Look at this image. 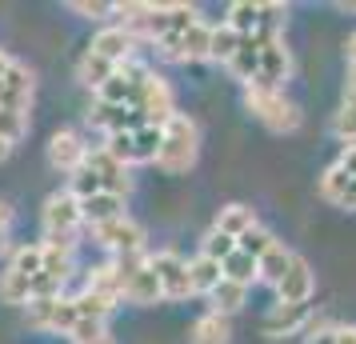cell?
I'll return each mask as SVG.
<instances>
[{"instance_id": "cell-1", "label": "cell", "mask_w": 356, "mask_h": 344, "mask_svg": "<svg viewBox=\"0 0 356 344\" xmlns=\"http://www.w3.org/2000/svg\"><path fill=\"white\" fill-rule=\"evenodd\" d=\"M228 28H236L248 40H273V36H284V24H289V4H252V0H236L228 4Z\"/></svg>"}, {"instance_id": "cell-2", "label": "cell", "mask_w": 356, "mask_h": 344, "mask_svg": "<svg viewBox=\"0 0 356 344\" xmlns=\"http://www.w3.org/2000/svg\"><path fill=\"white\" fill-rule=\"evenodd\" d=\"M244 108L257 116L268 132H296L300 129V108H296V100L284 88L252 84V88H244Z\"/></svg>"}, {"instance_id": "cell-3", "label": "cell", "mask_w": 356, "mask_h": 344, "mask_svg": "<svg viewBox=\"0 0 356 344\" xmlns=\"http://www.w3.org/2000/svg\"><path fill=\"white\" fill-rule=\"evenodd\" d=\"M196 156H200V129H196L193 116L177 113L168 124H164V145H161V168L164 172H188L196 164Z\"/></svg>"}, {"instance_id": "cell-4", "label": "cell", "mask_w": 356, "mask_h": 344, "mask_svg": "<svg viewBox=\"0 0 356 344\" xmlns=\"http://www.w3.org/2000/svg\"><path fill=\"white\" fill-rule=\"evenodd\" d=\"M212 28L216 24L196 20L193 28H184L177 36H164L152 49L161 52L164 60H172V65H200V60H212Z\"/></svg>"}, {"instance_id": "cell-5", "label": "cell", "mask_w": 356, "mask_h": 344, "mask_svg": "<svg viewBox=\"0 0 356 344\" xmlns=\"http://www.w3.org/2000/svg\"><path fill=\"white\" fill-rule=\"evenodd\" d=\"M116 268H120V280H124L120 300H129V304H156V300H164V288L156 280V272H152L148 256H116Z\"/></svg>"}, {"instance_id": "cell-6", "label": "cell", "mask_w": 356, "mask_h": 344, "mask_svg": "<svg viewBox=\"0 0 356 344\" xmlns=\"http://www.w3.org/2000/svg\"><path fill=\"white\" fill-rule=\"evenodd\" d=\"M92 240L100 248H108L113 256H145V229L129 213L108 220V224H97L92 229Z\"/></svg>"}, {"instance_id": "cell-7", "label": "cell", "mask_w": 356, "mask_h": 344, "mask_svg": "<svg viewBox=\"0 0 356 344\" xmlns=\"http://www.w3.org/2000/svg\"><path fill=\"white\" fill-rule=\"evenodd\" d=\"M148 264H152V272H156V280H161L164 300H188V296H196L193 293V277H188V261H184L180 252H172V248L152 252Z\"/></svg>"}, {"instance_id": "cell-8", "label": "cell", "mask_w": 356, "mask_h": 344, "mask_svg": "<svg viewBox=\"0 0 356 344\" xmlns=\"http://www.w3.org/2000/svg\"><path fill=\"white\" fill-rule=\"evenodd\" d=\"M136 108L145 113L148 124H161V129L177 116V97H172L168 81H164L156 68H152V72L145 76V84H140V92H136Z\"/></svg>"}, {"instance_id": "cell-9", "label": "cell", "mask_w": 356, "mask_h": 344, "mask_svg": "<svg viewBox=\"0 0 356 344\" xmlns=\"http://www.w3.org/2000/svg\"><path fill=\"white\" fill-rule=\"evenodd\" d=\"M40 220H44V236H72V240H76V229L84 224L81 197H72L68 188L65 193H52V197L44 200Z\"/></svg>"}, {"instance_id": "cell-10", "label": "cell", "mask_w": 356, "mask_h": 344, "mask_svg": "<svg viewBox=\"0 0 356 344\" xmlns=\"http://www.w3.org/2000/svg\"><path fill=\"white\" fill-rule=\"evenodd\" d=\"M289 76H292V56H289L284 36L260 40V76H257V84H264V88H284ZM248 88H252V84H248Z\"/></svg>"}, {"instance_id": "cell-11", "label": "cell", "mask_w": 356, "mask_h": 344, "mask_svg": "<svg viewBox=\"0 0 356 344\" xmlns=\"http://www.w3.org/2000/svg\"><path fill=\"white\" fill-rule=\"evenodd\" d=\"M316 296V272L305 256H292L284 280L276 284V304H312Z\"/></svg>"}, {"instance_id": "cell-12", "label": "cell", "mask_w": 356, "mask_h": 344, "mask_svg": "<svg viewBox=\"0 0 356 344\" xmlns=\"http://www.w3.org/2000/svg\"><path fill=\"white\" fill-rule=\"evenodd\" d=\"M88 152H92V148L81 140V132H72V129L52 132V140H49V164L56 168V172L76 177V172L84 168V161H88Z\"/></svg>"}, {"instance_id": "cell-13", "label": "cell", "mask_w": 356, "mask_h": 344, "mask_svg": "<svg viewBox=\"0 0 356 344\" xmlns=\"http://www.w3.org/2000/svg\"><path fill=\"white\" fill-rule=\"evenodd\" d=\"M33 92H36L33 68H29V65H20V60H13L8 76H4V88H0V108L29 116V108H33Z\"/></svg>"}, {"instance_id": "cell-14", "label": "cell", "mask_w": 356, "mask_h": 344, "mask_svg": "<svg viewBox=\"0 0 356 344\" xmlns=\"http://www.w3.org/2000/svg\"><path fill=\"white\" fill-rule=\"evenodd\" d=\"M308 320H312V304H273L260 320V332L273 341L276 336H296L308 328Z\"/></svg>"}, {"instance_id": "cell-15", "label": "cell", "mask_w": 356, "mask_h": 344, "mask_svg": "<svg viewBox=\"0 0 356 344\" xmlns=\"http://www.w3.org/2000/svg\"><path fill=\"white\" fill-rule=\"evenodd\" d=\"M136 49H140V40H136L129 28H120V24H108V28H100V33L92 36V52H100V56L113 60V65L136 60Z\"/></svg>"}, {"instance_id": "cell-16", "label": "cell", "mask_w": 356, "mask_h": 344, "mask_svg": "<svg viewBox=\"0 0 356 344\" xmlns=\"http://www.w3.org/2000/svg\"><path fill=\"white\" fill-rule=\"evenodd\" d=\"M88 168H92V177L100 181V193H113V197H124L132 188V181H129V168L120 161H113L104 148H97V152H88Z\"/></svg>"}, {"instance_id": "cell-17", "label": "cell", "mask_w": 356, "mask_h": 344, "mask_svg": "<svg viewBox=\"0 0 356 344\" xmlns=\"http://www.w3.org/2000/svg\"><path fill=\"white\" fill-rule=\"evenodd\" d=\"M316 193H321V200H328V204H337V208H348V213H356V177H348L344 168H324L321 172V184H316Z\"/></svg>"}, {"instance_id": "cell-18", "label": "cell", "mask_w": 356, "mask_h": 344, "mask_svg": "<svg viewBox=\"0 0 356 344\" xmlns=\"http://www.w3.org/2000/svg\"><path fill=\"white\" fill-rule=\"evenodd\" d=\"M40 248H44V277L68 284L72 261H76V240H72V236H44Z\"/></svg>"}, {"instance_id": "cell-19", "label": "cell", "mask_w": 356, "mask_h": 344, "mask_svg": "<svg viewBox=\"0 0 356 344\" xmlns=\"http://www.w3.org/2000/svg\"><path fill=\"white\" fill-rule=\"evenodd\" d=\"M228 341H232V320L212 309L204 316H196L193 328H188V344H228Z\"/></svg>"}, {"instance_id": "cell-20", "label": "cell", "mask_w": 356, "mask_h": 344, "mask_svg": "<svg viewBox=\"0 0 356 344\" xmlns=\"http://www.w3.org/2000/svg\"><path fill=\"white\" fill-rule=\"evenodd\" d=\"M116 68L120 65H113V60H104V56H100V52H84L81 60H76V81L84 84V88H92V92H100V88H104V84L113 81L116 76Z\"/></svg>"}, {"instance_id": "cell-21", "label": "cell", "mask_w": 356, "mask_h": 344, "mask_svg": "<svg viewBox=\"0 0 356 344\" xmlns=\"http://www.w3.org/2000/svg\"><path fill=\"white\" fill-rule=\"evenodd\" d=\"M212 229H220V232H228L232 240H241V236H248L252 229H260V220L248 204H225V208L216 213V224H212Z\"/></svg>"}, {"instance_id": "cell-22", "label": "cell", "mask_w": 356, "mask_h": 344, "mask_svg": "<svg viewBox=\"0 0 356 344\" xmlns=\"http://www.w3.org/2000/svg\"><path fill=\"white\" fill-rule=\"evenodd\" d=\"M81 213H84V224L97 229V224H108L116 216H124V197H113V193H97V197L81 200Z\"/></svg>"}, {"instance_id": "cell-23", "label": "cell", "mask_w": 356, "mask_h": 344, "mask_svg": "<svg viewBox=\"0 0 356 344\" xmlns=\"http://www.w3.org/2000/svg\"><path fill=\"white\" fill-rule=\"evenodd\" d=\"M225 68H228V76H236L244 88H248V84H257V76H260V40H248V36H244L241 52H236Z\"/></svg>"}, {"instance_id": "cell-24", "label": "cell", "mask_w": 356, "mask_h": 344, "mask_svg": "<svg viewBox=\"0 0 356 344\" xmlns=\"http://www.w3.org/2000/svg\"><path fill=\"white\" fill-rule=\"evenodd\" d=\"M188 277H193V293L196 296H212L216 288H220V280H225V268L212 261V256H193L188 261Z\"/></svg>"}, {"instance_id": "cell-25", "label": "cell", "mask_w": 356, "mask_h": 344, "mask_svg": "<svg viewBox=\"0 0 356 344\" xmlns=\"http://www.w3.org/2000/svg\"><path fill=\"white\" fill-rule=\"evenodd\" d=\"M292 256H296V252H292V248H284V240H276V245L257 261V268H260V284H273V288H276V284L284 280V272H289Z\"/></svg>"}, {"instance_id": "cell-26", "label": "cell", "mask_w": 356, "mask_h": 344, "mask_svg": "<svg viewBox=\"0 0 356 344\" xmlns=\"http://www.w3.org/2000/svg\"><path fill=\"white\" fill-rule=\"evenodd\" d=\"M332 136L340 145H356V88H344L340 108L332 116Z\"/></svg>"}, {"instance_id": "cell-27", "label": "cell", "mask_w": 356, "mask_h": 344, "mask_svg": "<svg viewBox=\"0 0 356 344\" xmlns=\"http://www.w3.org/2000/svg\"><path fill=\"white\" fill-rule=\"evenodd\" d=\"M212 300V312H220V316H232V312H241L248 304V284H236V280H220V288L209 296Z\"/></svg>"}, {"instance_id": "cell-28", "label": "cell", "mask_w": 356, "mask_h": 344, "mask_svg": "<svg viewBox=\"0 0 356 344\" xmlns=\"http://www.w3.org/2000/svg\"><path fill=\"white\" fill-rule=\"evenodd\" d=\"M72 304H76V312H81V320H108L116 312V300L104 293H92V288H84V293L72 296Z\"/></svg>"}, {"instance_id": "cell-29", "label": "cell", "mask_w": 356, "mask_h": 344, "mask_svg": "<svg viewBox=\"0 0 356 344\" xmlns=\"http://www.w3.org/2000/svg\"><path fill=\"white\" fill-rule=\"evenodd\" d=\"M220 268H225V280H236V284H248V288H252V284H260L257 256H248V252H241V248H236V252H232Z\"/></svg>"}, {"instance_id": "cell-30", "label": "cell", "mask_w": 356, "mask_h": 344, "mask_svg": "<svg viewBox=\"0 0 356 344\" xmlns=\"http://www.w3.org/2000/svg\"><path fill=\"white\" fill-rule=\"evenodd\" d=\"M132 136H136V164H156L161 161V145H164L161 124H145V129H136Z\"/></svg>"}, {"instance_id": "cell-31", "label": "cell", "mask_w": 356, "mask_h": 344, "mask_svg": "<svg viewBox=\"0 0 356 344\" xmlns=\"http://www.w3.org/2000/svg\"><path fill=\"white\" fill-rule=\"evenodd\" d=\"M241 44H244V36L236 33V28H228L225 20L212 28V60H220V65H228L236 52H241Z\"/></svg>"}, {"instance_id": "cell-32", "label": "cell", "mask_w": 356, "mask_h": 344, "mask_svg": "<svg viewBox=\"0 0 356 344\" xmlns=\"http://www.w3.org/2000/svg\"><path fill=\"white\" fill-rule=\"evenodd\" d=\"M8 268H13V272H20V277L36 280L40 272H44V248H40V245H24V248H17Z\"/></svg>"}, {"instance_id": "cell-33", "label": "cell", "mask_w": 356, "mask_h": 344, "mask_svg": "<svg viewBox=\"0 0 356 344\" xmlns=\"http://www.w3.org/2000/svg\"><path fill=\"white\" fill-rule=\"evenodd\" d=\"M88 288L92 293H104L113 296V300H120V293H124V280H120V268L113 264H100V268H92V277H88Z\"/></svg>"}, {"instance_id": "cell-34", "label": "cell", "mask_w": 356, "mask_h": 344, "mask_svg": "<svg viewBox=\"0 0 356 344\" xmlns=\"http://www.w3.org/2000/svg\"><path fill=\"white\" fill-rule=\"evenodd\" d=\"M236 248H241V240H232V236H228V232L212 229L209 236H204V245H200V252H204V256H212V261H216V264H225L228 256H232V252H236Z\"/></svg>"}, {"instance_id": "cell-35", "label": "cell", "mask_w": 356, "mask_h": 344, "mask_svg": "<svg viewBox=\"0 0 356 344\" xmlns=\"http://www.w3.org/2000/svg\"><path fill=\"white\" fill-rule=\"evenodd\" d=\"M104 152H108L113 161H120L124 168H132V164H136V136H132V132H116V136L104 140Z\"/></svg>"}, {"instance_id": "cell-36", "label": "cell", "mask_w": 356, "mask_h": 344, "mask_svg": "<svg viewBox=\"0 0 356 344\" xmlns=\"http://www.w3.org/2000/svg\"><path fill=\"white\" fill-rule=\"evenodd\" d=\"M56 304H60V296H36V300H29V325L49 332L52 316H56Z\"/></svg>"}, {"instance_id": "cell-37", "label": "cell", "mask_w": 356, "mask_h": 344, "mask_svg": "<svg viewBox=\"0 0 356 344\" xmlns=\"http://www.w3.org/2000/svg\"><path fill=\"white\" fill-rule=\"evenodd\" d=\"M29 132V116L20 113H8V108H0V140H8V145H17L20 136Z\"/></svg>"}, {"instance_id": "cell-38", "label": "cell", "mask_w": 356, "mask_h": 344, "mask_svg": "<svg viewBox=\"0 0 356 344\" xmlns=\"http://www.w3.org/2000/svg\"><path fill=\"white\" fill-rule=\"evenodd\" d=\"M68 13H76L84 20H108L116 17V4H100V0H72L68 4Z\"/></svg>"}, {"instance_id": "cell-39", "label": "cell", "mask_w": 356, "mask_h": 344, "mask_svg": "<svg viewBox=\"0 0 356 344\" xmlns=\"http://www.w3.org/2000/svg\"><path fill=\"white\" fill-rule=\"evenodd\" d=\"M68 336H72V344H97L108 336V328H104V320H76Z\"/></svg>"}, {"instance_id": "cell-40", "label": "cell", "mask_w": 356, "mask_h": 344, "mask_svg": "<svg viewBox=\"0 0 356 344\" xmlns=\"http://www.w3.org/2000/svg\"><path fill=\"white\" fill-rule=\"evenodd\" d=\"M273 245H276V236H273L268 229H252L248 236H241V252L257 256V261H260V256H264V252H268Z\"/></svg>"}, {"instance_id": "cell-41", "label": "cell", "mask_w": 356, "mask_h": 344, "mask_svg": "<svg viewBox=\"0 0 356 344\" xmlns=\"http://www.w3.org/2000/svg\"><path fill=\"white\" fill-rule=\"evenodd\" d=\"M81 320V312H76V304H72V296H60V304H56V316H52V328L49 332H72V325Z\"/></svg>"}, {"instance_id": "cell-42", "label": "cell", "mask_w": 356, "mask_h": 344, "mask_svg": "<svg viewBox=\"0 0 356 344\" xmlns=\"http://www.w3.org/2000/svg\"><path fill=\"white\" fill-rule=\"evenodd\" d=\"M344 88H356V33L344 40Z\"/></svg>"}, {"instance_id": "cell-43", "label": "cell", "mask_w": 356, "mask_h": 344, "mask_svg": "<svg viewBox=\"0 0 356 344\" xmlns=\"http://www.w3.org/2000/svg\"><path fill=\"white\" fill-rule=\"evenodd\" d=\"M337 168H344L348 177H356V145H344L337 156Z\"/></svg>"}, {"instance_id": "cell-44", "label": "cell", "mask_w": 356, "mask_h": 344, "mask_svg": "<svg viewBox=\"0 0 356 344\" xmlns=\"http://www.w3.org/2000/svg\"><path fill=\"white\" fill-rule=\"evenodd\" d=\"M337 344H356V325H332Z\"/></svg>"}, {"instance_id": "cell-45", "label": "cell", "mask_w": 356, "mask_h": 344, "mask_svg": "<svg viewBox=\"0 0 356 344\" xmlns=\"http://www.w3.org/2000/svg\"><path fill=\"white\" fill-rule=\"evenodd\" d=\"M308 344H337V336H332V325H328V328H321L316 336H308Z\"/></svg>"}, {"instance_id": "cell-46", "label": "cell", "mask_w": 356, "mask_h": 344, "mask_svg": "<svg viewBox=\"0 0 356 344\" xmlns=\"http://www.w3.org/2000/svg\"><path fill=\"white\" fill-rule=\"evenodd\" d=\"M8 220H13V208L0 200V232H8Z\"/></svg>"}, {"instance_id": "cell-47", "label": "cell", "mask_w": 356, "mask_h": 344, "mask_svg": "<svg viewBox=\"0 0 356 344\" xmlns=\"http://www.w3.org/2000/svg\"><path fill=\"white\" fill-rule=\"evenodd\" d=\"M8 68H13V60H8V56L0 52V88H4V76H8Z\"/></svg>"}, {"instance_id": "cell-48", "label": "cell", "mask_w": 356, "mask_h": 344, "mask_svg": "<svg viewBox=\"0 0 356 344\" xmlns=\"http://www.w3.org/2000/svg\"><path fill=\"white\" fill-rule=\"evenodd\" d=\"M8 152H13V145H8V140H0V161H4Z\"/></svg>"}, {"instance_id": "cell-49", "label": "cell", "mask_w": 356, "mask_h": 344, "mask_svg": "<svg viewBox=\"0 0 356 344\" xmlns=\"http://www.w3.org/2000/svg\"><path fill=\"white\" fill-rule=\"evenodd\" d=\"M337 8H340V13H356V4H344V0H340Z\"/></svg>"}, {"instance_id": "cell-50", "label": "cell", "mask_w": 356, "mask_h": 344, "mask_svg": "<svg viewBox=\"0 0 356 344\" xmlns=\"http://www.w3.org/2000/svg\"><path fill=\"white\" fill-rule=\"evenodd\" d=\"M4 240H8V236H4V232H0V252H4V248H8V245H4Z\"/></svg>"}, {"instance_id": "cell-51", "label": "cell", "mask_w": 356, "mask_h": 344, "mask_svg": "<svg viewBox=\"0 0 356 344\" xmlns=\"http://www.w3.org/2000/svg\"><path fill=\"white\" fill-rule=\"evenodd\" d=\"M97 344H113V341H108V336H104V341H97Z\"/></svg>"}]
</instances>
